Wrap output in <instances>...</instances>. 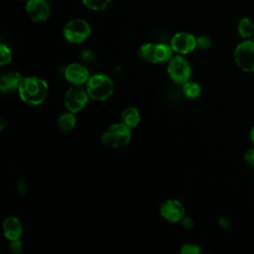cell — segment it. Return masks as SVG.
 <instances>
[{
    "instance_id": "cell-1",
    "label": "cell",
    "mask_w": 254,
    "mask_h": 254,
    "mask_svg": "<svg viewBox=\"0 0 254 254\" xmlns=\"http://www.w3.org/2000/svg\"><path fill=\"white\" fill-rule=\"evenodd\" d=\"M18 93L21 100L26 104L40 105L48 96L49 84L42 77L36 75L26 76L19 86Z\"/></svg>"
},
{
    "instance_id": "cell-3",
    "label": "cell",
    "mask_w": 254,
    "mask_h": 254,
    "mask_svg": "<svg viewBox=\"0 0 254 254\" xmlns=\"http://www.w3.org/2000/svg\"><path fill=\"white\" fill-rule=\"evenodd\" d=\"M131 140V128L123 122L113 123L108 126L100 136L103 146L109 148H122Z\"/></svg>"
},
{
    "instance_id": "cell-2",
    "label": "cell",
    "mask_w": 254,
    "mask_h": 254,
    "mask_svg": "<svg viewBox=\"0 0 254 254\" xmlns=\"http://www.w3.org/2000/svg\"><path fill=\"white\" fill-rule=\"evenodd\" d=\"M85 88L91 99L104 101L112 95L114 91V83L108 75L96 73L90 75L85 83Z\"/></svg>"
},
{
    "instance_id": "cell-24",
    "label": "cell",
    "mask_w": 254,
    "mask_h": 254,
    "mask_svg": "<svg viewBox=\"0 0 254 254\" xmlns=\"http://www.w3.org/2000/svg\"><path fill=\"white\" fill-rule=\"evenodd\" d=\"M180 222H181L182 226H183L184 228H186V229H190V228H192V226H193V224H194L193 219H192L191 217H190V216H187L186 214H185V216L181 219Z\"/></svg>"
},
{
    "instance_id": "cell-17",
    "label": "cell",
    "mask_w": 254,
    "mask_h": 254,
    "mask_svg": "<svg viewBox=\"0 0 254 254\" xmlns=\"http://www.w3.org/2000/svg\"><path fill=\"white\" fill-rule=\"evenodd\" d=\"M183 93L189 99H195L200 96L201 87L197 82L189 80L183 84Z\"/></svg>"
},
{
    "instance_id": "cell-8",
    "label": "cell",
    "mask_w": 254,
    "mask_h": 254,
    "mask_svg": "<svg viewBox=\"0 0 254 254\" xmlns=\"http://www.w3.org/2000/svg\"><path fill=\"white\" fill-rule=\"evenodd\" d=\"M234 60L240 69L245 72L254 71V41H243L234 51Z\"/></svg>"
},
{
    "instance_id": "cell-21",
    "label": "cell",
    "mask_w": 254,
    "mask_h": 254,
    "mask_svg": "<svg viewBox=\"0 0 254 254\" xmlns=\"http://www.w3.org/2000/svg\"><path fill=\"white\" fill-rule=\"evenodd\" d=\"M180 252L182 254H199L201 252V248L197 244L185 243L181 246Z\"/></svg>"
},
{
    "instance_id": "cell-7",
    "label": "cell",
    "mask_w": 254,
    "mask_h": 254,
    "mask_svg": "<svg viewBox=\"0 0 254 254\" xmlns=\"http://www.w3.org/2000/svg\"><path fill=\"white\" fill-rule=\"evenodd\" d=\"M89 98L86 88L81 85H72L66 90L64 102L67 111L77 113L87 105Z\"/></svg>"
},
{
    "instance_id": "cell-12",
    "label": "cell",
    "mask_w": 254,
    "mask_h": 254,
    "mask_svg": "<svg viewBox=\"0 0 254 254\" xmlns=\"http://www.w3.org/2000/svg\"><path fill=\"white\" fill-rule=\"evenodd\" d=\"M65 79L72 85L85 84L90 77L88 69L81 64L72 63L64 69Z\"/></svg>"
},
{
    "instance_id": "cell-11",
    "label": "cell",
    "mask_w": 254,
    "mask_h": 254,
    "mask_svg": "<svg viewBox=\"0 0 254 254\" xmlns=\"http://www.w3.org/2000/svg\"><path fill=\"white\" fill-rule=\"evenodd\" d=\"M26 12L32 21L41 23L50 17L51 8L46 0H28Z\"/></svg>"
},
{
    "instance_id": "cell-4",
    "label": "cell",
    "mask_w": 254,
    "mask_h": 254,
    "mask_svg": "<svg viewBox=\"0 0 254 254\" xmlns=\"http://www.w3.org/2000/svg\"><path fill=\"white\" fill-rule=\"evenodd\" d=\"M173 49L166 44L145 43L138 50V57L149 64L168 63L173 56Z\"/></svg>"
},
{
    "instance_id": "cell-16",
    "label": "cell",
    "mask_w": 254,
    "mask_h": 254,
    "mask_svg": "<svg viewBox=\"0 0 254 254\" xmlns=\"http://www.w3.org/2000/svg\"><path fill=\"white\" fill-rule=\"evenodd\" d=\"M57 125L60 130L64 131V132L72 130L76 125L75 113L70 112V111L62 113L57 119Z\"/></svg>"
},
{
    "instance_id": "cell-27",
    "label": "cell",
    "mask_w": 254,
    "mask_h": 254,
    "mask_svg": "<svg viewBox=\"0 0 254 254\" xmlns=\"http://www.w3.org/2000/svg\"><path fill=\"white\" fill-rule=\"evenodd\" d=\"M250 140L252 141V143L254 144V126L251 128L250 130Z\"/></svg>"
},
{
    "instance_id": "cell-5",
    "label": "cell",
    "mask_w": 254,
    "mask_h": 254,
    "mask_svg": "<svg viewBox=\"0 0 254 254\" xmlns=\"http://www.w3.org/2000/svg\"><path fill=\"white\" fill-rule=\"evenodd\" d=\"M167 73L175 83L183 85L190 80L191 67L190 63L183 56H174L168 62Z\"/></svg>"
},
{
    "instance_id": "cell-25",
    "label": "cell",
    "mask_w": 254,
    "mask_h": 254,
    "mask_svg": "<svg viewBox=\"0 0 254 254\" xmlns=\"http://www.w3.org/2000/svg\"><path fill=\"white\" fill-rule=\"evenodd\" d=\"M244 159H245L246 163H248L250 166L254 167V148H250L245 152Z\"/></svg>"
},
{
    "instance_id": "cell-19",
    "label": "cell",
    "mask_w": 254,
    "mask_h": 254,
    "mask_svg": "<svg viewBox=\"0 0 254 254\" xmlns=\"http://www.w3.org/2000/svg\"><path fill=\"white\" fill-rule=\"evenodd\" d=\"M84 6H86L88 9L93 11H100L104 10L111 0H81Z\"/></svg>"
},
{
    "instance_id": "cell-10",
    "label": "cell",
    "mask_w": 254,
    "mask_h": 254,
    "mask_svg": "<svg viewBox=\"0 0 254 254\" xmlns=\"http://www.w3.org/2000/svg\"><path fill=\"white\" fill-rule=\"evenodd\" d=\"M173 51L179 55H187L196 48V38L188 32H179L171 40Z\"/></svg>"
},
{
    "instance_id": "cell-28",
    "label": "cell",
    "mask_w": 254,
    "mask_h": 254,
    "mask_svg": "<svg viewBox=\"0 0 254 254\" xmlns=\"http://www.w3.org/2000/svg\"><path fill=\"white\" fill-rule=\"evenodd\" d=\"M253 41H254V35H253Z\"/></svg>"
},
{
    "instance_id": "cell-6",
    "label": "cell",
    "mask_w": 254,
    "mask_h": 254,
    "mask_svg": "<svg viewBox=\"0 0 254 254\" xmlns=\"http://www.w3.org/2000/svg\"><path fill=\"white\" fill-rule=\"evenodd\" d=\"M90 25L83 19H72L68 21L63 29L64 39L71 44L84 42L90 36Z\"/></svg>"
},
{
    "instance_id": "cell-14",
    "label": "cell",
    "mask_w": 254,
    "mask_h": 254,
    "mask_svg": "<svg viewBox=\"0 0 254 254\" xmlns=\"http://www.w3.org/2000/svg\"><path fill=\"white\" fill-rule=\"evenodd\" d=\"M23 78L24 77L18 71H8L3 73L0 77L1 91L4 93H10L15 90L18 91Z\"/></svg>"
},
{
    "instance_id": "cell-22",
    "label": "cell",
    "mask_w": 254,
    "mask_h": 254,
    "mask_svg": "<svg viewBox=\"0 0 254 254\" xmlns=\"http://www.w3.org/2000/svg\"><path fill=\"white\" fill-rule=\"evenodd\" d=\"M211 46V39L207 36H199L196 38V48L199 50H207Z\"/></svg>"
},
{
    "instance_id": "cell-13",
    "label": "cell",
    "mask_w": 254,
    "mask_h": 254,
    "mask_svg": "<svg viewBox=\"0 0 254 254\" xmlns=\"http://www.w3.org/2000/svg\"><path fill=\"white\" fill-rule=\"evenodd\" d=\"M3 233L9 241L20 239L23 233V226L21 221L13 215L5 217L3 221Z\"/></svg>"
},
{
    "instance_id": "cell-9",
    "label": "cell",
    "mask_w": 254,
    "mask_h": 254,
    "mask_svg": "<svg viewBox=\"0 0 254 254\" xmlns=\"http://www.w3.org/2000/svg\"><path fill=\"white\" fill-rule=\"evenodd\" d=\"M160 214L168 222H180L185 216V207L183 203L175 198L166 199L160 205Z\"/></svg>"
},
{
    "instance_id": "cell-20",
    "label": "cell",
    "mask_w": 254,
    "mask_h": 254,
    "mask_svg": "<svg viewBox=\"0 0 254 254\" xmlns=\"http://www.w3.org/2000/svg\"><path fill=\"white\" fill-rule=\"evenodd\" d=\"M12 61V52L4 44L0 45V64L2 66L7 65Z\"/></svg>"
},
{
    "instance_id": "cell-23",
    "label": "cell",
    "mask_w": 254,
    "mask_h": 254,
    "mask_svg": "<svg viewBox=\"0 0 254 254\" xmlns=\"http://www.w3.org/2000/svg\"><path fill=\"white\" fill-rule=\"evenodd\" d=\"M9 250L14 254L20 253L23 250V245H22V242L20 241V239L11 240L9 243Z\"/></svg>"
},
{
    "instance_id": "cell-18",
    "label": "cell",
    "mask_w": 254,
    "mask_h": 254,
    "mask_svg": "<svg viewBox=\"0 0 254 254\" xmlns=\"http://www.w3.org/2000/svg\"><path fill=\"white\" fill-rule=\"evenodd\" d=\"M238 34L243 39H248L254 35V23L249 18H242L237 26Z\"/></svg>"
},
{
    "instance_id": "cell-15",
    "label": "cell",
    "mask_w": 254,
    "mask_h": 254,
    "mask_svg": "<svg viewBox=\"0 0 254 254\" xmlns=\"http://www.w3.org/2000/svg\"><path fill=\"white\" fill-rule=\"evenodd\" d=\"M121 119H122L121 122H123L125 125L130 127L131 129H133V128L137 127L138 124L140 123L141 115H140V112L137 107L130 105L123 109V111L121 113Z\"/></svg>"
},
{
    "instance_id": "cell-26",
    "label": "cell",
    "mask_w": 254,
    "mask_h": 254,
    "mask_svg": "<svg viewBox=\"0 0 254 254\" xmlns=\"http://www.w3.org/2000/svg\"><path fill=\"white\" fill-rule=\"evenodd\" d=\"M218 223H219V225H220L222 228H228V227L231 225L230 220H229L228 218L224 217V216H222V217H220V218H219Z\"/></svg>"
}]
</instances>
